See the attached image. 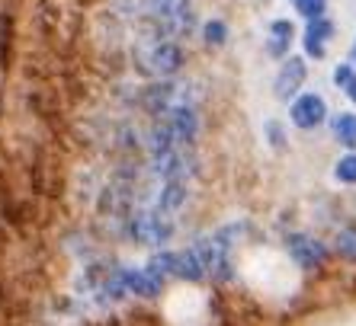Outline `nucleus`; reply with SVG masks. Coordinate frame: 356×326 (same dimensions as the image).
Instances as JSON below:
<instances>
[{"label":"nucleus","instance_id":"obj_1","mask_svg":"<svg viewBox=\"0 0 356 326\" xmlns=\"http://www.w3.org/2000/svg\"><path fill=\"white\" fill-rule=\"evenodd\" d=\"M132 67L145 80H167L180 77L186 67V49L180 39H154V35H138L132 42Z\"/></svg>","mask_w":356,"mask_h":326},{"label":"nucleus","instance_id":"obj_2","mask_svg":"<svg viewBox=\"0 0 356 326\" xmlns=\"http://www.w3.org/2000/svg\"><path fill=\"white\" fill-rule=\"evenodd\" d=\"M125 237L138 246H148V250H164L177 234V224L170 214L158 212L154 205H135L132 212L122 218Z\"/></svg>","mask_w":356,"mask_h":326},{"label":"nucleus","instance_id":"obj_3","mask_svg":"<svg viewBox=\"0 0 356 326\" xmlns=\"http://www.w3.org/2000/svg\"><path fill=\"white\" fill-rule=\"evenodd\" d=\"M164 128L170 131V138H174L177 147H196L199 135H202V115H199L196 106L190 103H174V106H167L164 112L158 115Z\"/></svg>","mask_w":356,"mask_h":326},{"label":"nucleus","instance_id":"obj_4","mask_svg":"<svg viewBox=\"0 0 356 326\" xmlns=\"http://www.w3.org/2000/svg\"><path fill=\"white\" fill-rule=\"evenodd\" d=\"M286 253L302 272H321L331 259V246H324L318 237L305 234V230H296L286 237Z\"/></svg>","mask_w":356,"mask_h":326},{"label":"nucleus","instance_id":"obj_5","mask_svg":"<svg viewBox=\"0 0 356 326\" xmlns=\"http://www.w3.org/2000/svg\"><path fill=\"white\" fill-rule=\"evenodd\" d=\"M327 103H324L321 93L308 90V93H296L289 99V122L296 125L298 131H315L327 122Z\"/></svg>","mask_w":356,"mask_h":326},{"label":"nucleus","instance_id":"obj_6","mask_svg":"<svg viewBox=\"0 0 356 326\" xmlns=\"http://www.w3.org/2000/svg\"><path fill=\"white\" fill-rule=\"evenodd\" d=\"M305 80H308V61H305V55H286L280 61L276 77H273V96L280 99V103H289L296 93H302Z\"/></svg>","mask_w":356,"mask_h":326},{"label":"nucleus","instance_id":"obj_7","mask_svg":"<svg viewBox=\"0 0 356 326\" xmlns=\"http://www.w3.org/2000/svg\"><path fill=\"white\" fill-rule=\"evenodd\" d=\"M337 35V23H334L327 13L315 19H305V33H302V51L312 61H321L327 55V42Z\"/></svg>","mask_w":356,"mask_h":326},{"label":"nucleus","instance_id":"obj_8","mask_svg":"<svg viewBox=\"0 0 356 326\" xmlns=\"http://www.w3.org/2000/svg\"><path fill=\"white\" fill-rule=\"evenodd\" d=\"M186 202H190V182L186 180H164L158 186V196H154V208L164 214H170V218H177V214L186 208Z\"/></svg>","mask_w":356,"mask_h":326},{"label":"nucleus","instance_id":"obj_9","mask_svg":"<svg viewBox=\"0 0 356 326\" xmlns=\"http://www.w3.org/2000/svg\"><path fill=\"white\" fill-rule=\"evenodd\" d=\"M292 39H296V23L292 19H270V26H266V55L273 61H282L292 49Z\"/></svg>","mask_w":356,"mask_h":326},{"label":"nucleus","instance_id":"obj_10","mask_svg":"<svg viewBox=\"0 0 356 326\" xmlns=\"http://www.w3.org/2000/svg\"><path fill=\"white\" fill-rule=\"evenodd\" d=\"M327 128H331L334 141L347 151H356V112H337V115H327Z\"/></svg>","mask_w":356,"mask_h":326},{"label":"nucleus","instance_id":"obj_11","mask_svg":"<svg viewBox=\"0 0 356 326\" xmlns=\"http://www.w3.org/2000/svg\"><path fill=\"white\" fill-rule=\"evenodd\" d=\"M232 39V26L225 23L222 17H209L202 23V42H206V49H225Z\"/></svg>","mask_w":356,"mask_h":326},{"label":"nucleus","instance_id":"obj_12","mask_svg":"<svg viewBox=\"0 0 356 326\" xmlns=\"http://www.w3.org/2000/svg\"><path fill=\"white\" fill-rule=\"evenodd\" d=\"M331 253L340 256L343 262L356 266V224H347V228H340L337 237H334L331 243Z\"/></svg>","mask_w":356,"mask_h":326},{"label":"nucleus","instance_id":"obj_13","mask_svg":"<svg viewBox=\"0 0 356 326\" xmlns=\"http://www.w3.org/2000/svg\"><path fill=\"white\" fill-rule=\"evenodd\" d=\"M331 80H334V87L343 90V96L356 106V67L350 65V61H340V65L331 71Z\"/></svg>","mask_w":356,"mask_h":326},{"label":"nucleus","instance_id":"obj_14","mask_svg":"<svg viewBox=\"0 0 356 326\" xmlns=\"http://www.w3.org/2000/svg\"><path fill=\"white\" fill-rule=\"evenodd\" d=\"M264 138L273 151H289V131H286V125H282L280 119H266L264 122Z\"/></svg>","mask_w":356,"mask_h":326},{"label":"nucleus","instance_id":"obj_15","mask_svg":"<svg viewBox=\"0 0 356 326\" xmlns=\"http://www.w3.org/2000/svg\"><path fill=\"white\" fill-rule=\"evenodd\" d=\"M334 180L343 182V186H356V151L334 160Z\"/></svg>","mask_w":356,"mask_h":326},{"label":"nucleus","instance_id":"obj_16","mask_svg":"<svg viewBox=\"0 0 356 326\" xmlns=\"http://www.w3.org/2000/svg\"><path fill=\"white\" fill-rule=\"evenodd\" d=\"M289 3L302 19H315L327 13V0H289Z\"/></svg>","mask_w":356,"mask_h":326},{"label":"nucleus","instance_id":"obj_17","mask_svg":"<svg viewBox=\"0 0 356 326\" xmlns=\"http://www.w3.org/2000/svg\"><path fill=\"white\" fill-rule=\"evenodd\" d=\"M347 61L356 67V39H353V45H350V55H347Z\"/></svg>","mask_w":356,"mask_h":326}]
</instances>
